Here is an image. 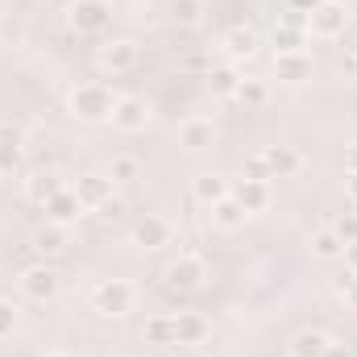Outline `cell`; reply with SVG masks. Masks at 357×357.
<instances>
[{
  "label": "cell",
  "instance_id": "6da1fadb",
  "mask_svg": "<svg viewBox=\"0 0 357 357\" xmlns=\"http://www.w3.org/2000/svg\"><path fill=\"white\" fill-rule=\"evenodd\" d=\"M112 104H116V96H112L108 84H100V79L75 84L71 96H67L71 116H75V121H84V125H104V121L112 116Z\"/></svg>",
  "mask_w": 357,
  "mask_h": 357
},
{
  "label": "cell",
  "instance_id": "7a4b0ae2",
  "mask_svg": "<svg viewBox=\"0 0 357 357\" xmlns=\"http://www.w3.org/2000/svg\"><path fill=\"white\" fill-rule=\"evenodd\" d=\"M349 25V4L345 0H320L307 17H303V29L320 42H337Z\"/></svg>",
  "mask_w": 357,
  "mask_h": 357
},
{
  "label": "cell",
  "instance_id": "3957f363",
  "mask_svg": "<svg viewBox=\"0 0 357 357\" xmlns=\"http://www.w3.org/2000/svg\"><path fill=\"white\" fill-rule=\"evenodd\" d=\"M67 25L79 38H96L112 25V4L108 0H71L67 4Z\"/></svg>",
  "mask_w": 357,
  "mask_h": 357
},
{
  "label": "cell",
  "instance_id": "277c9868",
  "mask_svg": "<svg viewBox=\"0 0 357 357\" xmlns=\"http://www.w3.org/2000/svg\"><path fill=\"white\" fill-rule=\"evenodd\" d=\"M133 299H137V291H133V282H125V278H104V282H96V291H91V307H96L100 316H112V320L129 316V312H133Z\"/></svg>",
  "mask_w": 357,
  "mask_h": 357
},
{
  "label": "cell",
  "instance_id": "5b68a950",
  "mask_svg": "<svg viewBox=\"0 0 357 357\" xmlns=\"http://www.w3.org/2000/svg\"><path fill=\"white\" fill-rule=\"evenodd\" d=\"M167 291L171 295H195L204 282H208V262L199 254H178L175 262L167 266Z\"/></svg>",
  "mask_w": 357,
  "mask_h": 357
},
{
  "label": "cell",
  "instance_id": "8992f818",
  "mask_svg": "<svg viewBox=\"0 0 357 357\" xmlns=\"http://www.w3.org/2000/svg\"><path fill=\"white\" fill-rule=\"evenodd\" d=\"M17 287H21V295H25V299H33V303H50V299H59L63 278H59V270L50 266V262H38V266L21 270Z\"/></svg>",
  "mask_w": 357,
  "mask_h": 357
},
{
  "label": "cell",
  "instance_id": "52a82bcc",
  "mask_svg": "<svg viewBox=\"0 0 357 357\" xmlns=\"http://www.w3.org/2000/svg\"><path fill=\"white\" fill-rule=\"evenodd\" d=\"M142 63V46L129 42V38H108L100 50H96V67L108 71V75H125Z\"/></svg>",
  "mask_w": 357,
  "mask_h": 357
},
{
  "label": "cell",
  "instance_id": "ba28073f",
  "mask_svg": "<svg viewBox=\"0 0 357 357\" xmlns=\"http://www.w3.org/2000/svg\"><path fill=\"white\" fill-rule=\"evenodd\" d=\"M108 121H112V129H121V133H142V129L154 121V108H150V100H142V96H116Z\"/></svg>",
  "mask_w": 357,
  "mask_h": 357
},
{
  "label": "cell",
  "instance_id": "9c48e42d",
  "mask_svg": "<svg viewBox=\"0 0 357 357\" xmlns=\"http://www.w3.org/2000/svg\"><path fill=\"white\" fill-rule=\"evenodd\" d=\"M274 79L278 84H291V88H299V84H307L312 75H316V63H312V54L307 50H291V54H274Z\"/></svg>",
  "mask_w": 357,
  "mask_h": 357
},
{
  "label": "cell",
  "instance_id": "30bf717a",
  "mask_svg": "<svg viewBox=\"0 0 357 357\" xmlns=\"http://www.w3.org/2000/svg\"><path fill=\"white\" fill-rule=\"evenodd\" d=\"M175 137H178V146H183V150L204 154V150H212V146H216V125H212V116H187V121H178Z\"/></svg>",
  "mask_w": 357,
  "mask_h": 357
},
{
  "label": "cell",
  "instance_id": "8fae6325",
  "mask_svg": "<svg viewBox=\"0 0 357 357\" xmlns=\"http://www.w3.org/2000/svg\"><path fill=\"white\" fill-rule=\"evenodd\" d=\"M129 237H133V245H142V250H162V245H171V225H167L158 212H146L142 220H133Z\"/></svg>",
  "mask_w": 357,
  "mask_h": 357
},
{
  "label": "cell",
  "instance_id": "7c38bea8",
  "mask_svg": "<svg viewBox=\"0 0 357 357\" xmlns=\"http://www.w3.org/2000/svg\"><path fill=\"white\" fill-rule=\"evenodd\" d=\"M42 212H46V225H59V229H71V225H75V220H79V216H84L88 208L79 204V195H75L71 187H63V191H59V195H54V199H50V204L42 208Z\"/></svg>",
  "mask_w": 357,
  "mask_h": 357
},
{
  "label": "cell",
  "instance_id": "4fadbf2b",
  "mask_svg": "<svg viewBox=\"0 0 357 357\" xmlns=\"http://www.w3.org/2000/svg\"><path fill=\"white\" fill-rule=\"evenodd\" d=\"M71 191L79 195V204H84L88 212H100V208L112 199V178L108 175H79L71 183Z\"/></svg>",
  "mask_w": 357,
  "mask_h": 357
},
{
  "label": "cell",
  "instance_id": "5bb4252c",
  "mask_svg": "<svg viewBox=\"0 0 357 357\" xmlns=\"http://www.w3.org/2000/svg\"><path fill=\"white\" fill-rule=\"evenodd\" d=\"M233 199L250 212V216H258V212H266L270 199H274V191H270L266 178H237V187H233Z\"/></svg>",
  "mask_w": 357,
  "mask_h": 357
},
{
  "label": "cell",
  "instance_id": "9a60e30c",
  "mask_svg": "<svg viewBox=\"0 0 357 357\" xmlns=\"http://www.w3.org/2000/svg\"><path fill=\"white\" fill-rule=\"evenodd\" d=\"M220 46H225V54H229V59H254L262 42H258V29H254V25H241V21H237V25H229V29H225Z\"/></svg>",
  "mask_w": 357,
  "mask_h": 357
},
{
  "label": "cell",
  "instance_id": "2e32d148",
  "mask_svg": "<svg viewBox=\"0 0 357 357\" xmlns=\"http://www.w3.org/2000/svg\"><path fill=\"white\" fill-rule=\"evenodd\" d=\"M262 158H266V167H270V178H295L303 171V154L295 146H266Z\"/></svg>",
  "mask_w": 357,
  "mask_h": 357
},
{
  "label": "cell",
  "instance_id": "e0dca14e",
  "mask_svg": "<svg viewBox=\"0 0 357 357\" xmlns=\"http://www.w3.org/2000/svg\"><path fill=\"white\" fill-rule=\"evenodd\" d=\"M63 187H67V183H63L59 171H33V175L25 178V199H29V204H38V208H46Z\"/></svg>",
  "mask_w": 357,
  "mask_h": 357
},
{
  "label": "cell",
  "instance_id": "ac0fdd59",
  "mask_svg": "<svg viewBox=\"0 0 357 357\" xmlns=\"http://www.w3.org/2000/svg\"><path fill=\"white\" fill-rule=\"evenodd\" d=\"M208 216H212V229H220V233H237V229L245 225L250 212H245V208L233 199V191H229L225 199H216V204L208 208Z\"/></svg>",
  "mask_w": 357,
  "mask_h": 357
},
{
  "label": "cell",
  "instance_id": "d6986e66",
  "mask_svg": "<svg viewBox=\"0 0 357 357\" xmlns=\"http://www.w3.org/2000/svg\"><path fill=\"white\" fill-rule=\"evenodd\" d=\"M328 345H333V337H328L324 328H299V333L291 337L287 354L291 357H324L328 354Z\"/></svg>",
  "mask_w": 357,
  "mask_h": 357
},
{
  "label": "cell",
  "instance_id": "ffe728a7",
  "mask_svg": "<svg viewBox=\"0 0 357 357\" xmlns=\"http://www.w3.org/2000/svg\"><path fill=\"white\" fill-rule=\"evenodd\" d=\"M167 17H171V25H178V29H199L208 21V0H171L167 4Z\"/></svg>",
  "mask_w": 357,
  "mask_h": 357
},
{
  "label": "cell",
  "instance_id": "44dd1931",
  "mask_svg": "<svg viewBox=\"0 0 357 357\" xmlns=\"http://www.w3.org/2000/svg\"><path fill=\"white\" fill-rule=\"evenodd\" d=\"M233 187H229V178L216 175V171H204V175H195L191 183V195H195V204H204V208H212L216 199H225Z\"/></svg>",
  "mask_w": 357,
  "mask_h": 357
},
{
  "label": "cell",
  "instance_id": "7402d4cb",
  "mask_svg": "<svg viewBox=\"0 0 357 357\" xmlns=\"http://www.w3.org/2000/svg\"><path fill=\"white\" fill-rule=\"evenodd\" d=\"M241 79H245V75H241L233 63L212 67V71H208V91H212L216 100H233V96H237V88H241Z\"/></svg>",
  "mask_w": 357,
  "mask_h": 357
},
{
  "label": "cell",
  "instance_id": "603a6c76",
  "mask_svg": "<svg viewBox=\"0 0 357 357\" xmlns=\"http://www.w3.org/2000/svg\"><path fill=\"white\" fill-rule=\"evenodd\" d=\"M303 38H307L303 21H278V25H274V33H270V42H274V54L303 50Z\"/></svg>",
  "mask_w": 357,
  "mask_h": 357
},
{
  "label": "cell",
  "instance_id": "cb8c5ba5",
  "mask_svg": "<svg viewBox=\"0 0 357 357\" xmlns=\"http://www.w3.org/2000/svg\"><path fill=\"white\" fill-rule=\"evenodd\" d=\"M29 245H33V254H38L42 262H50V258H59V254L67 250V233H63L59 225H46V229H38V233H33V241H29Z\"/></svg>",
  "mask_w": 357,
  "mask_h": 357
},
{
  "label": "cell",
  "instance_id": "d4e9b609",
  "mask_svg": "<svg viewBox=\"0 0 357 357\" xmlns=\"http://www.w3.org/2000/svg\"><path fill=\"white\" fill-rule=\"evenodd\" d=\"M208 337V320L199 312H178L175 316V341L178 345H199Z\"/></svg>",
  "mask_w": 357,
  "mask_h": 357
},
{
  "label": "cell",
  "instance_id": "484cf974",
  "mask_svg": "<svg viewBox=\"0 0 357 357\" xmlns=\"http://www.w3.org/2000/svg\"><path fill=\"white\" fill-rule=\"evenodd\" d=\"M312 254H316L320 262H337V258L345 254V241L333 233V225H324V229L312 233Z\"/></svg>",
  "mask_w": 357,
  "mask_h": 357
},
{
  "label": "cell",
  "instance_id": "4316f807",
  "mask_svg": "<svg viewBox=\"0 0 357 357\" xmlns=\"http://www.w3.org/2000/svg\"><path fill=\"white\" fill-rule=\"evenodd\" d=\"M245 112H258V108H266L270 104V84L266 79H241V88H237V96H233Z\"/></svg>",
  "mask_w": 357,
  "mask_h": 357
},
{
  "label": "cell",
  "instance_id": "83f0119b",
  "mask_svg": "<svg viewBox=\"0 0 357 357\" xmlns=\"http://www.w3.org/2000/svg\"><path fill=\"white\" fill-rule=\"evenodd\" d=\"M142 337H146V345H158V349L178 345L175 341V316H150L146 328H142Z\"/></svg>",
  "mask_w": 357,
  "mask_h": 357
},
{
  "label": "cell",
  "instance_id": "f1b7e54d",
  "mask_svg": "<svg viewBox=\"0 0 357 357\" xmlns=\"http://www.w3.org/2000/svg\"><path fill=\"white\" fill-rule=\"evenodd\" d=\"M21 162V129L0 125V171H17Z\"/></svg>",
  "mask_w": 357,
  "mask_h": 357
},
{
  "label": "cell",
  "instance_id": "f546056e",
  "mask_svg": "<svg viewBox=\"0 0 357 357\" xmlns=\"http://www.w3.org/2000/svg\"><path fill=\"white\" fill-rule=\"evenodd\" d=\"M108 178H112V183H137V178H142V158H133V154H121V158H112Z\"/></svg>",
  "mask_w": 357,
  "mask_h": 357
},
{
  "label": "cell",
  "instance_id": "4dcf8cb0",
  "mask_svg": "<svg viewBox=\"0 0 357 357\" xmlns=\"http://www.w3.org/2000/svg\"><path fill=\"white\" fill-rule=\"evenodd\" d=\"M333 233L349 245V241H357V212H341L337 220H333Z\"/></svg>",
  "mask_w": 357,
  "mask_h": 357
},
{
  "label": "cell",
  "instance_id": "1f68e13d",
  "mask_svg": "<svg viewBox=\"0 0 357 357\" xmlns=\"http://www.w3.org/2000/svg\"><path fill=\"white\" fill-rule=\"evenodd\" d=\"M241 178H266V183H270V167H266V158H262V150L245 158V167H241Z\"/></svg>",
  "mask_w": 357,
  "mask_h": 357
},
{
  "label": "cell",
  "instance_id": "d6a6232c",
  "mask_svg": "<svg viewBox=\"0 0 357 357\" xmlns=\"http://www.w3.org/2000/svg\"><path fill=\"white\" fill-rule=\"evenodd\" d=\"M337 295H341L349 307H357V274H354V270H345V274L337 278Z\"/></svg>",
  "mask_w": 357,
  "mask_h": 357
},
{
  "label": "cell",
  "instance_id": "836d02e7",
  "mask_svg": "<svg viewBox=\"0 0 357 357\" xmlns=\"http://www.w3.org/2000/svg\"><path fill=\"white\" fill-rule=\"evenodd\" d=\"M13 328H17V307L0 299V337H13Z\"/></svg>",
  "mask_w": 357,
  "mask_h": 357
},
{
  "label": "cell",
  "instance_id": "e575fe53",
  "mask_svg": "<svg viewBox=\"0 0 357 357\" xmlns=\"http://www.w3.org/2000/svg\"><path fill=\"white\" fill-rule=\"evenodd\" d=\"M287 4H291V13H299V17H307V13H312V8H316L320 0H287Z\"/></svg>",
  "mask_w": 357,
  "mask_h": 357
},
{
  "label": "cell",
  "instance_id": "d590c367",
  "mask_svg": "<svg viewBox=\"0 0 357 357\" xmlns=\"http://www.w3.org/2000/svg\"><path fill=\"white\" fill-rule=\"evenodd\" d=\"M341 258H345V270H354V274H357V241L345 245V254H341Z\"/></svg>",
  "mask_w": 357,
  "mask_h": 357
},
{
  "label": "cell",
  "instance_id": "8d00e7d4",
  "mask_svg": "<svg viewBox=\"0 0 357 357\" xmlns=\"http://www.w3.org/2000/svg\"><path fill=\"white\" fill-rule=\"evenodd\" d=\"M345 195L357 204V171H345Z\"/></svg>",
  "mask_w": 357,
  "mask_h": 357
},
{
  "label": "cell",
  "instance_id": "74e56055",
  "mask_svg": "<svg viewBox=\"0 0 357 357\" xmlns=\"http://www.w3.org/2000/svg\"><path fill=\"white\" fill-rule=\"evenodd\" d=\"M183 67H191V71H212V63H204L199 54H191V59H183Z\"/></svg>",
  "mask_w": 357,
  "mask_h": 357
},
{
  "label": "cell",
  "instance_id": "f35d334b",
  "mask_svg": "<svg viewBox=\"0 0 357 357\" xmlns=\"http://www.w3.org/2000/svg\"><path fill=\"white\" fill-rule=\"evenodd\" d=\"M100 216H108V220H116V216H121V199H108V204L100 208Z\"/></svg>",
  "mask_w": 357,
  "mask_h": 357
},
{
  "label": "cell",
  "instance_id": "ab89813d",
  "mask_svg": "<svg viewBox=\"0 0 357 357\" xmlns=\"http://www.w3.org/2000/svg\"><path fill=\"white\" fill-rule=\"evenodd\" d=\"M324 357H354V349H349V345H341V341H333V345H328V354Z\"/></svg>",
  "mask_w": 357,
  "mask_h": 357
},
{
  "label": "cell",
  "instance_id": "60d3db41",
  "mask_svg": "<svg viewBox=\"0 0 357 357\" xmlns=\"http://www.w3.org/2000/svg\"><path fill=\"white\" fill-rule=\"evenodd\" d=\"M345 171H357V142L345 146Z\"/></svg>",
  "mask_w": 357,
  "mask_h": 357
},
{
  "label": "cell",
  "instance_id": "b9f144b4",
  "mask_svg": "<svg viewBox=\"0 0 357 357\" xmlns=\"http://www.w3.org/2000/svg\"><path fill=\"white\" fill-rule=\"evenodd\" d=\"M50 357H75V354H63V349H59V354H50Z\"/></svg>",
  "mask_w": 357,
  "mask_h": 357
},
{
  "label": "cell",
  "instance_id": "7bdbcfd3",
  "mask_svg": "<svg viewBox=\"0 0 357 357\" xmlns=\"http://www.w3.org/2000/svg\"><path fill=\"white\" fill-rule=\"evenodd\" d=\"M354 54H357V50H354Z\"/></svg>",
  "mask_w": 357,
  "mask_h": 357
}]
</instances>
